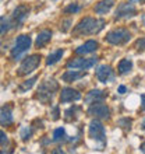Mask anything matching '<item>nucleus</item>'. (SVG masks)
<instances>
[{"instance_id":"obj_1","label":"nucleus","mask_w":145,"mask_h":154,"mask_svg":"<svg viewBox=\"0 0 145 154\" xmlns=\"http://www.w3.org/2000/svg\"><path fill=\"white\" fill-rule=\"evenodd\" d=\"M105 27V21L98 20V18H92V17H85L84 20H81L78 23L75 28H74V34L81 37V35H93V34L101 32Z\"/></svg>"},{"instance_id":"obj_2","label":"nucleus","mask_w":145,"mask_h":154,"mask_svg":"<svg viewBox=\"0 0 145 154\" xmlns=\"http://www.w3.org/2000/svg\"><path fill=\"white\" fill-rule=\"evenodd\" d=\"M59 88V84H57L55 80H45L42 84L39 85L38 88V94H36V100H39L40 102H45L48 104L49 101H52V98L55 97V93Z\"/></svg>"},{"instance_id":"obj_3","label":"nucleus","mask_w":145,"mask_h":154,"mask_svg":"<svg viewBox=\"0 0 145 154\" xmlns=\"http://www.w3.org/2000/svg\"><path fill=\"white\" fill-rule=\"evenodd\" d=\"M31 48V37L29 35H18L14 42V46L11 49V57L13 59H20L28 49Z\"/></svg>"},{"instance_id":"obj_4","label":"nucleus","mask_w":145,"mask_h":154,"mask_svg":"<svg viewBox=\"0 0 145 154\" xmlns=\"http://www.w3.org/2000/svg\"><path fill=\"white\" fill-rule=\"evenodd\" d=\"M130 38H131V34L129 32V29H124V28L113 29V31H110V32L106 35V41L112 45L127 44L130 41Z\"/></svg>"},{"instance_id":"obj_5","label":"nucleus","mask_w":145,"mask_h":154,"mask_svg":"<svg viewBox=\"0 0 145 154\" xmlns=\"http://www.w3.org/2000/svg\"><path fill=\"white\" fill-rule=\"evenodd\" d=\"M89 137L93 139L95 142H99L101 144H105L106 143V133H105V126L102 125L98 119H93L91 123H89Z\"/></svg>"},{"instance_id":"obj_6","label":"nucleus","mask_w":145,"mask_h":154,"mask_svg":"<svg viewBox=\"0 0 145 154\" xmlns=\"http://www.w3.org/2000/svg\"><path fill=\"white\" fill-rule=\"evenodd\" d=\"M39 62H40L39 55H31V56H27L24 60L21 62L20 69H18V76H27V74L32 73L34 70L39 66Z\"/></svg>"},{"instance_id":"obj_7","label":"nucleus","mask_w":145,"mask_h":154,"mask_svg":"<svg viewBox=\"0 0 145 154\" xmlns=\"http://www.w3.org/2000/svg\"><path fill=\"white\" fill-rule=\"evenodd\" d=\"M89 115H92L95 118H101V119H109L110 118V109L106 104H103L102 101H95L91 104L88 109Z\"/></svg>"},{"instance_id":"obj_8","label":"nucleus","mask_w":145,"mask_h":154,"mask_svg":"<svg viewBox=\"0 0 145 154\" xmlns=\"http://www.w3.org/2000/svg\"><path fill=\"white\" fill-rule=\"evenodd\" d=\"M135 13H137V8L133 4V2H123L116 8L114 17L116 18H129V17L135 16Z\"/></svg>"},{"instance_id":"obj_9","label":"nucleus","mask_w":145,"mask_h":154,"mask_svg":"<svg viewBox=\"0 0 145 154\" xmlns=\"http://www.w3.org/2000/svg\"><path fill=\"white\" fill-rule=\"evenodd\" d=\"M28 14H29V8L27 7V6H18V7L14 10V13H13L11 18H10V21H11V28L20 27L25 21V18L28 17Z\"/></svg>"},{"instance_id":"obj_10","label":"nucleus","mask_w":145,"mask_h":154,"mask_svg":"<svg viewBox=\"0 0 145 154\" xmlns=\"http://www.w3.org/2000/svg\"><path fill=\"white\" fill-rule=\"evenodd\" d=\"M96 57H88V59H84V57H77V59H72L67 63V67L69 69H91L92 66H95L96 63Z\"/></svg>"},{"instance_id":"obj_11","label":"nucleus","mask_w":145,"mask_h":154,"mask_svg":"<svg viewBox=\"0 0 145 154\" xmlns=\"http://www.w3.org/2000/svg\"><path fill=\"white\" fill-rule=\"evenodd\" d=\"M95 74H96L98 80L101 81V83H109V81H112L113 79H114L113 69L108 65L99 66V67L96 69V72H95Z\"/></svg>"},{"instance_id":"obj_12","label":"nucleus","mask_w":145,"mask_h":154,"mask_svg":"<svg viewBox=\"0 0 145 154\" xmlns=\"http://www.w3.org/2000/svg\"><path fill=\"white\" fill-rule=\"evenodd\" d=\"M13 123V104H7L0 108V125L8 126Z\"/></svg>"},{"instance_id":"obj_13","label":"nucleus","mask_w":145,"mask_h":154,"mask_svg":"<svg viewBox=\"0 0 145 154\" xmlns=\"http://www.w3.org/2000/svg\"><path fill=\"white\" fill-rule=\"evenodd\" d=\"M81 98V94L74 88L66 87L61 90L60 93V102H72V101H78Z\"/></svg>"},{"instance_id":"obj_14","label":"nucleus","mask_w":145,"mask_h":154,"mask_svg":"<svg viewBox=\"0 0 145 154\" xmlns=\"http://www.w3.org/2000/svg\"><path fill=\"white\" fill-rule=\"evenodd\" d=\"M98 49V42L96 41H87L84 45H81L75 49L77 55H87V53H92Z\"/></svg>"},{"instance_id":"obj_15","label":"nucleus","mask_w":145,"mask_h":154,"mask_svg":"<svg viewBox=\"0 0 145 154\" xmlns=\"http://www.w3.org/2000/svg\"><path fill=\"white\" fill-rule=\"evenodd\" d=\"M52 39V31L49 29H43L38 34L36 37V41H35V46L36 48H43L45 45H48V42Z\"/></svg>"},{"instance_id":"obj_16","label":"nucleus","mask_w":145,"mask_h":154,"mask_svg":"<svg viewBox=\"0 0 145 154\" xmlns=\"http://www.w3.org/2000/svg\"><path fill=\"white\" fill-rule=\"evenodd\" d=\"M105 97H106L105 91H101V90H91L88 93V95L85 97V102L92 104V102H95V101H102Z\"/></svg>"},{"instance_id":"obj_17","label":"nucleus","mask_w":145,"mask_h":154,"mask_svg":"<svg viewBox=\"0 0 145 154\" xmlns=\"http://www.w3.org/2000/svg\"><path fill=\"white\" fill-rule=\"evenodd\" d=\"M112 6H113L112 0H102V2L96 3V6H95V13H96V14L103 16V14H106V13L110 11Z\"/></svg>"},{"instance_id":"obj_18","label":"nucleus","mask_w":145,"mask_h":154,"mask_svg":"<svg viewBox=\"0 0 145 154\" xmlns=\"http://www.w3.org/2000/svg\"><path fill=\"white\" fill-rule=\"evenodd\" d=\"M85 72H75V70H67L64 74H63V81L66 83H71V81H75V80H80L82 77L85 76Z\"/></svg>"},{"instance_id":"obj_19","label":"nucleus","mask_w":145,"mask_h":154,"mask_svg":"<svg viewBox=\"0 0 145 154\" xmlns=\"http://www.w3.org/2000/svg\"><path fill=\"white\" fill-rule=\"evenodd\" d=\"M117 69H119V73H120V74L130 73V72H131V69H133V62L130 60V59H121V60L119 62Z\"/></svg>"},{"instance_id":"obj_20","label":"nucleus","mask_w":145,"mask_h":154,"mask_svg":"<svg viewBox=\"0 0 145 154\" xmlns=\"http://www.w3.org/2000/svg\"><path fill=\"white\" fill-rule=\"evenodd\" d=\"M63 53H64V51H63V49H59V51H56V52L50 53V55L48 56V59H46V65L50 66V65H55V63H57V62L61 59Z\"/></svg>"},{"instance_id":"obj_21","label":"nucleus","mask_w":145,"mask_h":154,"mask_svg":"<svg viewBox=\"0 0 145 154\" xmlns=\"http://www.w3.org/2000/svg\"><path fill=\"white\" fill-rule=\"evenodd\" d=\"M38 80V76H34L32 79H28L27 81H24L22 84L18 87V90H20L21 93H25V91H28L29 88H32V85L35 84V81Z\"/></svg>"},{"instance_id":"obj_22","label":"nucleus","mask_w":145,"mask_h":154,"mask_svg":"<svg viewBox=\"0 0 145 154\" xmlns=\"http://www.w3.org/2000/svg\"><path fill=\"white\" fill-rule=\"evenodd\" d=\"M11 29V21L10 18H6V17H0V35L4 34L6 31Z\"/></svg>"},{"instance_id":"obj_23","label":"nucleus","mask_w":145,"mask_h":154,"mask_svg":"<svg viewBox=\"0 0 145 154\" xmlns=\"http://www.w3.org/2000/svg\"><path fill=\"white\" fill-rule=\"evenodd\" d=\"M64 139H66L64 128H59V129L55 130V133H53V142H60V140H64Z\"/></svg>"},{"instance_id":"obj_24","label":"nucleus","mask_w":145,"mask_h":154,"mask_svg":"<svg viewBox=\"0 0 145 154\" xmlns=\"http://www.w3.org/2000/svg\"><path fill=\"white\" fill-rule=\"evenodd\" d=\"M32 133H34L32 128H29V126H25V128H22V129H21L20 136H21V139H22V140H28V139H31Z\"/></svg>"},{"instance_id":"obj_25","label":"nucleus","mask_w":145,"mask_h":154,"mask_svg":"<svg viewBox=\"0 0 145 154\" xmlns=\"http://www.w3.org/2000/svg\"><path fill=\"white\" fill-rule=\"evenodd\" d=\"M131 123H133V121L129 119V118H123V119H120V121L117 122V125L120 126L121 129H126V130L131 129Z\"/></svg>"},{"instance_id":"obj_26","label":"nucleus","mask_w":145,"mask_h":154,"mask_svg":"<svg viewBox=\"0 0 145 154\" xmlns=\"http://www.w3.org/2000/svg\"><path fill=\"white\" fill-rule=\"evenodd\" d=\"M81 10V6L77 3H72L70 4V6H67V7L64 8V13L66 14H75V13H78Z\"/></svg>"},{"instance_id":"obj_27","label":"nucleus","mask_w":145,"mask_h":154,"mask_svg":"<svg viewBox=\"0 0 145 154\" xmlns=\"http://www.w3.org/2000/svg\"><path fill=\"white\" fill-rule=\"evenodd\" d=\"M135 48H137V51H145V37L140 38V39L135 42Z\"/></svg>"},{"instance_id":"obj_28","label":"nucleus","mask_w":145,"mask_h":154,"mask_svg":"<svg viewBox=\"0 0 145 154\" xmlns=\"http://www.w3.org/2000/svg\"><path fill=\"white\" fill-rule=\"evenodd\" d=\"M7 143H8L7 134L4 133L3 130H0V146H4V144H7Z\"/></svg>"},{"instance_id":"obj_29","label":"nucleus","mask_w":145,"mask_h":154,"mask_svg":"<svg viewBox=\"0 0 145 154\" xmlns=\"http://www.w3.org/2000/svg\"><path fill=\"white\" fill-rule=\"evenodd\" d=\"M70 25H71V21H70V20H66L64 23H63V27H61V31H63V32H66V31H67V29L70 28Z\"/></svg>"},{"instance_id":"obj_30","label":"nucleus","mask_w":145,"mask_h":154,"mask_svg":"<svg viewBox=\"0 0 145 154\" xmlns=\"http://www.w3.org/2000/svg\"><path fill=\"white\" fill-rule=\"evenodd\" d=\"M53 121H57V119H59V108H57V106H55V108H53Z\"/></svg>"},{"instance_id":"obj_31","label":"nucleus","mask_w":145,"mask_h":154,"mask_svg":"<svg viewBox=\"0 0 145 154\" xmlns=\"http://www.w3.org/2000/svg\"><path fill=\"white\" fill-rule=\"evenodd\" d=\"M126 91H127L126 85H120V87H119V94H124Z\"/></svg>"},{"instance_id":"obj_32","label":"nucleus","mask_w":145,"mask_h":154,"mask_svg":"<svg viewBox=\"0 0 145 154\" xmlns=\"http://www.w3.org/2000/svg\"><path fill=\"white\" fill-rule=\"evenodd\" d=\"M141 101H142V105H141V109L145 111V94L141 95Z\"/></svg>"},{"instance_id":"obj_33","label":"nucleus","mask_w":145,"mask_h":154,"mask_svg":"<svg viewBox=\"0 0 145 154\" xmlns=\"http://www.w3.org/2000/svg\"><path fill=\"white\" fill-rule=\"evenodd\" d=\"M140 150H141V151H142V153H145V142H144V143H142L141 146H140Z\"/></svg>"},{"instance_id":"obj_34","label":"nucleus","mask_w":145,"mask_h":154,"mask_svg":"<svg viewBox=\"0 0 145 154\" xmlns=\"http://www.w3.org/2000/svg\"><path fill=\"white\" fill-rule=\"evenodd\" d=\"M142 129L145 130V119H144V121H142Z\"/></svg>"},{"instance_id":"obj_35","label":"nucleus","mask_w":145,"mask_h":154,"mask_svg":"<svg viewBox=\"0 0 145 154\" xmlns=\"http://www.w3.org/2000/svg\"><path fill=\"white\" fill-rule=\"evenodd\" d=\"M142 21H144V25H145V14L142 16Z\"/></svg>"},{"instance_id":"obj_36","label":"nucleus","mask_w":145,"mask_h":154,"mask_svg":"<svg viewBox=\"0 0 145 154\" xmlns=\"http://www.w3.org/2000/svg\"><path fill=\"white\" fill-rule=\"evenodd\" d=\"M137 2H140V3H145V0H137Z\"/></svg>"}]
</instances>
